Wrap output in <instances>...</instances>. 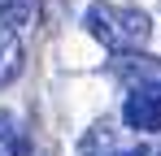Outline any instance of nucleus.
Wrapping results in <instances>:
<instances>
[{"mask_svg": "<svg viewBox=\"0 0 161 156\" xmlns=\"http://www.w3.org/2000/svg\"><path fill=\"white\" fill-rule=\"evenodd\" d=\"M83 26L109 52H144L148 39H153V22H148L144 9H122V4H105V0L87 4Z\"/></svg>", "mask_w": 161, "mask_h": 156, "instance_id": "f257e3e1", "label": "nucleus"}, {"mask_svg": "<svg viewBox=\"0 0 161 156\" xmlns=\"http://www.w3.org/2000/svg\"><path fill=\"white\" fill-rule=\"evenodd\" d=\"M122 122H126V130H135V134L161 130V82L131 87V96L122 104Z\"/></svg>", "mask_w": 161, "mask_h": 156, "instance_id": "f03ea898", "label": "nucleus"}, {"mask_svg": "<svg viewBox=\"0 0 161 156\" xmlns=\"http://www.w3.org/2000/svg\"><path fill=\"white\" fill-rule=\"evenodd\" d=\"M83 156H148L144 143H126V148H118V130L113 122H96V126L83 134Z\"/></svg>", "mask_w": 161, "mask_h": 156, "instance_id": "7ed1b4c3", "label": "nucleus"}, {"mask_svg": "<svg viewBox=\"0 0 161 156\" xmlns=\"http://www.w3.org/2000/svg\"><path fill=\"white\" fill-rule=\"evenodd\" d=\"M113 78H122V82H131V87L161 82V56H144V52H118V61H113Z\"/></svg>", "mask_w": 161, "mask_h": 156, "instance_id": "20e7f679", "label": "nucleus"}, {"mask_svg": "<svg viewBox=\"0 0 161 156\" xmlns=\"http://www.w3.org/2000/svg\"><path fill=\"white\" fill-rule=\"evenodd\" d=\"M22 70H26V48H22L18 30L0 26V87L18 82V78H22Z\"/></svg>", "mask_w": 161, "mask_h": 156, "instance_id": "39448f33", "label": "nucleus"}, {"mask_svg": "<svg viewBox=\"0 0 161 156\" xmlns=\"http://www.w3.org/2000/svg\"><path fill=\"white\" fill-rule=\"evenodd\" d=\"M22 152H26V130L9 108H0V156H22Z\"/></svg>", "mask_w": 161, "mask_h": 156, "instance_id": "423d86ee", "label": "nucleus"}, {"mask_svg": "<svg viewBox=\"0 0 161 156\" xmlns=\"http://www.w3.org/2000/svg\"><path fill=\"white\" fill-rule=\"evenodd\" d=\"M35 9H39V0H0V26L22 30L35 22Z\"/></svg>", "mask_w": 161, "mask_h": 156, "instance_id": "0eeeda50", "label": "nucleus"}, {"mask_svg": "<svg viewBox=\"0 0 161 156\" xmlns=\"http://www.w3.org/2000/svg\"><path fill=\"white\" fill-rule=\"evenodd\" d=\"M157 156H161V152H157Z\"/></svg>", "mask_w": 161, "mask_h": 156, "instance_id": "6e6552de", "label": "nucleus"}]
</instances>
